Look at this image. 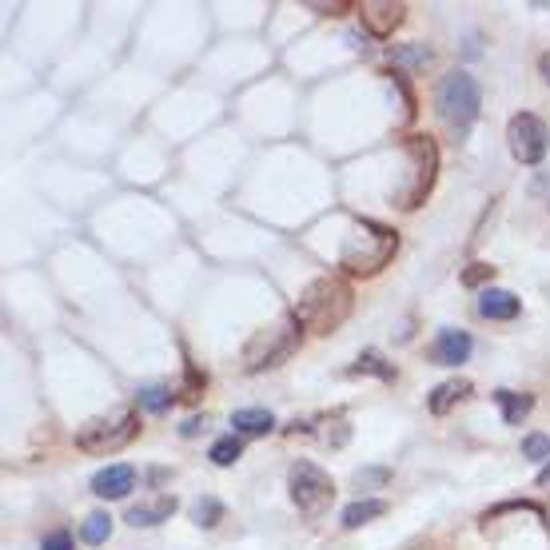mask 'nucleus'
Here are the masks:
<instances>
[{"mask_svg":"<svg viewBox=\"0 0 550 550\" xmlns=\"http://www.w3.org/2000/svg\"><path fill=\"white\" fill-rule=\"evenodd\" d=\"M351 299H355V295H351V287H347L343 279L323 275V279H315V283L299 295L291 319H295L303 331H311V335H327V331H335V327L351 315Z\"/></svg>","mask_w":550,"mask_h":550,"instance_id":"obj_1","label":"nucleus"},{"mask_svg":"<svg viewBox=\"0 0 550 550\" xmlns=\"http://www.w3.org/2000/svg\"><path fill=\"white\" fill-rule=\"evenodd\" d=\"M140 423H136V411L132 407H116L108 415H96L88 419L80 431H76V447L88 451V455H108V451H120L136 439Z\"/></svg>","mask_w":550,"mask_h":550,"instance_id":"obj_2","label":"nucleus"},{"mask_svg":"<svg viewBox=\"0 0 550 550\" xmlns=\"http://www.w3.org/2000/svg\"><path fill=\"white\" fill-rule=\"evenodd\" d=\"M435 108L439 116L455 128V132H467L483 108V92H479V80L471 72H451L443 76L439 92H435Z\"/></svg>","mask_w":550,"mask_h":550,"instance_id":"obj_3","label":"nucleus"},{"mask_svg":"<svg viewBox=\"0 0 550 550\" xmlns=\"http://www.w3.org/2000/svg\"><path fill=\"white\" fill-rule=\"evenodd\" d=\"M299 323L295 319H287V323H279V327H268V331H256L252 335V343L244 347V371L248 375H260V371H268V367H279L295 347H299Z\"/></svg>","mask_w":550,"mask_h":550,"instance_id":"obj_4","label":"nucleus"},{"mask_svg":"<svg viewBox=\"0 0 550 550\" xmlns=\"http://www.w3.org/2000/svg\"><path fill=\"white\" fill-rule=\"evenodd\" d=\"M287 491H291V503L299 507V515H307V519H319L327 507H331V499H335V487H331V479L315 467V463H291V471H287Z\"/></svg>","mask_w":550,"mask_h":550,"instance_id":"obj_5","label":"nucleus"},{"mask_svg":"<svg viewBox=\"0 0 550 550\" xmlns=\"http://www.w3.org/2000/svg\"><path fill=\"white\" fill-rule=\"evenodd\" d=\"M507 144H511V156H515L519 164H543V156H547L550 148L547 124H543L535 112H519V116H511V124H507Z\"/></svg>","mask_w":550,"mask_h":550,"instance_id":"obj_6","label":"nucleus"},{"mask_svg":"<svg viewBox=\"0 0 550 550\" xmlns=\"http://www.w3.org/2000/svg\"><path fill=\"white\" fill-rule=\"evenodd\" d=\"M403 4H395V0H367V4H359V20H363V28L371 32V36H379V40H387L399 24H403Z\"/></svg>","mask_w":550,"mask_h":550,"instance_id":"obj_7","label":"nucleus"},{"mask_svg":"<svg viewBox=\"0 0 550 550\" xmlns=\"http://www.w3.org/2000/svg\"><path fill=\"white\" fill-rule=\"evenodd\" d=\"M471 335L467 331H455V327H443L439 335H435V343H431V359L435 363H443V367H459V363H467V355H471Z\"/></svg>","mask_w":550,"mask_h":550,"instance_id":"obj_8","label":"nucleus"},{"mask_svg":"<svg viewBox=\"0 0 550 550\" xmlns=\"http://www.w3.org/2000/svg\"><path fill=\"white\" fill-rule=\"evenodd\" d=\"M132 487H136V471L128 463H112L92 475V495H100V499H124Z\"/></svg>","mask_w":550,"mask_h":550,"instance_id":"obj_9","label":"nucleus"},{"mask_svg":"<svg viewBox=\"0 0 550 550\" xmlns=\"http://www.w3.org/2000/svg\"><path fill=\"white\" fill-rule=\"evenodd\" d=\"M411 156L419 160V176H415V192H411V200H407V208H415L419 200H423V192H431V180H435V144L427 140V136H411Z\"/></svg>","mask_w":550,"mask_h":550,"instance_id":"obj_10","label":"nucleus"},{"mask_svg":"<svg viewBox=\"0 0 550 550\" xmlns=\"http://www.w3.org/2000/svg\"><path fill=\"white\" fill-rule=\"evenodd\" d=\"M519 311H523V303H519L511 291H503V287H487V291L479 295V315H483V319L511 323V319H519Z\"/></svg>","mask_w":550,"mask_h":550,"instance_id":"obj_11","label":"nucleus"},{"mask_svg":"<svg viewBox=\"0 0 550 550\" xmlns=\"http://www.w3.org/2000/svg\"><path fill=\"white\" fill-rule=\"evenodd\" d=\"M176 515V499L172 495H160V499H144L136 507H128V523L140 531V527H160Z\"/></svg>","mask_w":550,"mask_h":550,"instance_id":"obj_12","label":"nucleus"},{"mask_svg":"<svg viewBox=\"0 0 550 550\" xmlns=\"http://www.w3.org/2000/svg\"><path fill=\"white\" fill-rule=\"evenodd\" d=\"M471 395V383L467 379H447V383H439L435 391H431V399H427V407H431V415H447L459 399H467Z\"/></svg>","mask_w":550,"mask_h":550,"instance_id":"obj_13","label":"nucleus"},{"mask_svg":"<svg viewBox=\"0 0 550 550\" xmlns=\"http://www.w3.org/2000/svg\"><path fill=\"white\" fill-rule=\"evenodd\" d=\"M495 403H499V411H503V419L511 423V427H519L531 411H535V395H519V391H495Z\"/></svg>","mask_w":550,"mask_h":550,"instance_id":"obj_14","label":"nucleus"},{"mask_svg":"<svg viewBox=\"0 0 550 550\" xmlns=\"http://www.w3.org/2000/svg\"><path fill=\"white\" fill-rule=\"evenodd\" d=\"M232 427H236V435H268L275 427V419L272 411H264V407H240L232 415Z\"/></svg>","mask_w":550,"mask_h":550,"instance_id":"obj_15","label":"nucleus"},{"mask_svg":"<svg viewBox=\"0 0 550 550\" xmlns=\"http://www.w3.org/2000/svg\"><path fill=\"white\" fill-rule=\"evenodd\" d=\"M379 515H387V503H383V499H359V503H351V507L343 511V527L355 531V527H363V523H371V519H379Z\"/></svg>","mask_w":550,"mask_h":550,"instance_id":"obj_16","label":"nucleus"},{"mask_svg":"<svg viewBox=\"0 0 550 550\" xmlns=\"http://www.w3.org/2000/svg\"><path fill=\"white\" fill-rule=\"evenodd\" d=\"M108 535H112V519H108L104 511H92V515L84 519V527H80V539H84L88 547L108 543Z\"/></svg>","mask_w":550,"mask_h":550,"instance_id":"obj_17","label":"nucleus"},{"mask_svg":"<svg viewBox=\"0 0 550 550\" xmlns=\"http://www.w3.org/2000/svg\"><path fill=\"white\" fill-rule=\"evenodd\" d=\"M240 455H244V439L240 435H224V439L212 443V463L216 467H232Z\"/></svg>","mask_w":550,"mask_h":550,"instance_id":"obj_18","label":"nucleus"},{"mask_svg":"<svg viewBox=\"0 0 550 550\" xmlns=\"http://www.w3.org/2000/svg\"><path fill=\"white\" fill-rule=\"evenodd\" d=\"M136 403L144 407V411H152V415H160V411H168L172 407V391L168 387H140V395H136Z\"/></svg>","mask_w":550,"mask_h":550,"instance_id":"obj_19","label":"nucleus"},{"mask_svg":"<svg viewBox=\"0 0 550 550\" xmlns=\"http://www.w3.org/2000/svg\"><path fill=\"white\" fill-rule=\"evenodd\" d=\"M363 371H367V375H379V379H395V367H387V363H383L375 351H363V355L355 359L351 375H363Z\"/></svg>","mask_w":550,"mask_h":550,"instance_id":"obj_20","label":"nucleus"},{"mask_svg":"<svg viewBox=\"0 0 550 550\" xmlns=\"http://www.w3.org/2000/svg\"><path fill=\"white\" fill-rule=\"evenodd\" d=\"M391 60H395V64H411V68H427V64L435 60V52L423 48V44H415V48H395Z\"/></svg>","mask_w":550,"mask_h":550,"instance_id":"obj_21","label":"nucleus"},{"mask_svg":"<svg viewBox=\"0 0 550 550\" xmlns=\"http://www.w3.org/2000/svg\"><path fill=\"white\" fill-rule=\"evenodd\" d=\"M192 515H196V523H200V527H216V523L224 519V507H220L216 499H200Z\"/></svg>","mask_w":550,"mask_h":550,"instance_id":"obj_22","label":"nucleus"},{"mask_svg":"<svg viewBox=\"0 0 550 550\" xmlns=\"http://www.w3.org/2000/svg\"><path fill=\"white\" fill-rule=\"evenodd\" d=\"M523 455L527 459H550V435H527L523 439Z\"/></svg>","mask_w":550,"mask_h":550,"instance_id":"obj_23","label":"nucleus"},{"mask_svg":"<svg viewBox=\"0 0 550 550\" xmlns=\"http://www.w3.org/2000/svg\"><path fill=\"white\" fill-rule=\"evenodd\" d=\"M387 479H391V471L375 467V471H359V475H355V487H383Z\"/></svg>","mask_w":550,"mask_h":550,"instance_id":"obj_24","label":"nucleus"},{"mask_svg":"<svg viewBox=\"0 0 550 550\" xmlns=\"http://www.w3.org/2000/svg\"><path fill=\"white\" fill-rule=\"evenodd\" d=\"M491 275H495V268H491V264H471V268L463 272V283H467V287H479V283H487Z\"/></svg>","mask_w":550,"mask_h":550,"instance_id":"obj_25","label":"nucleus"},{"mask_svg":"<svg viewBox=\"0 0 550 550\" xmlns=\"http://www.w3.org/2000/svg\"><path fill=\"white\" fill-rule=\"evenodd\" d=\"M40 550H72V535L68 531H48L40 539Z\"/></svg>","mask_w":550,"mask_h":550,"instance_id":"obj_26","label":"nucleus"},{"mask_svg":"<svg viewBox=\"0 0 550 550\" xmlns=\"http://www.w3.org/2000/svg\"><path fill=\"white\" fill-rule=\"evenodd\" d=\"M200 427H204V419H188L180 431H184V439H192V435H200Z\"/></svg>","mask_w":550,"mask_h":550,"instance_id":"obj_27","label":"nucleus"},{"mask_svg":"<svg viewBox=\"0 0 550 550\" xmlns=\"http://www.w3.org/2000/svg\"><path fill=\"white\" fill-rule=\"evenodd\" d=\"M539 487H543V491H550V463L543 467V471H539Z\"/></svg>","mask_w":550,"mask_h":550,"instance_id":"obj_28","label":"nucleus"},{"mask_svg":"<svg viewBox=\"0 0 550 550\" xmlns=\"http://www.w3.org/2000/svg\"><path fill=\"white\" fill-rule=\"evenodd\" d=\"M539 68H543V80H547V84H550V52H547V56H543V60H539Z\"/></svg>","mask_w":550,"mask_h":550,"instance_id":"obj_29","label":"nucleus"}]
</instances>
